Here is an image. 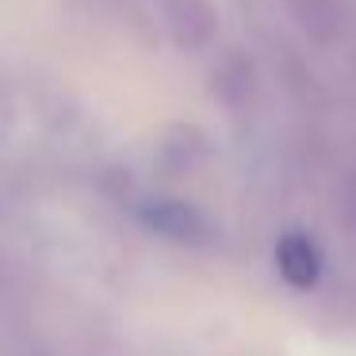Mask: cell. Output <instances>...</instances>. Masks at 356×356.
I'll return each mask as SVG.
<instances>
[{
    "label": "cell",
    "instance_id": "3",
    "mask_svg": "<svg viewBox=\"0 0 356 356\" xmlns=\"http://www.w3.org/2000/svg\"><path fill=\"white\" fill-rule=\"evenodd\" d=\"M276 268L291 287H314L322 272V253L307 234H284L276 245Z\"/></svg>",
    "mask_w": 356,
    "mask_h": 356
},
{
    "label": "cell",
    "instance_id": "1",
    "mask_svg": "<svg viewBox=\"0 0 356 356\" xmlns=\"http://www.w3.org/2000/svg\"><path fill=\"white\" fill-rule=\"evenodd\" d=\"M138 218L154 234H161V238H169V241H184V245H200L211 234L207 218L184 200H146L138 207Z\"/></svg>",
    "mask_w": 356,
    "mask_h": 356
},
{
    "label": "cell",
    "instance_id": "2",
    "mask_svg": "<svg viewBox=\"0 0 356 356\" xmlns=\"http://www.w3.org/2000/svg\"><path fill=\"white\" fill-rule=\"evenodd\" d=\"M165 27L180 50H203L215 39L218 16L207 0H165Z\"/></svg>",
    "mask_w": 356,
    "mask_h": 356
}]
</instances>
